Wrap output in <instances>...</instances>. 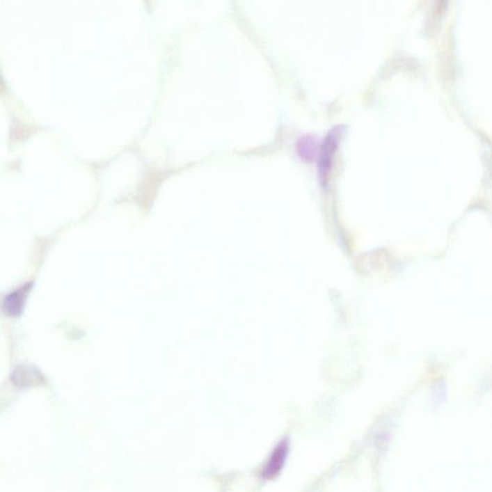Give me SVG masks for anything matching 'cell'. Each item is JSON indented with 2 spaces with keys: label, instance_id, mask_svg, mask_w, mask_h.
Listing matches in <instances>:
<instances>
[{
  "label": "cell",
  "instance_id": "obj_1",
  "mask_svg": "<svg viewBox=\"0 0 492 492\" xmlns=\"http://www.w3.org/2000/svg\"><path fill=\"white\" fill-rule=\"evenodd\" d=\"M340 126L333 128L324 141L322 143V152H320L319 158V173L322 181L328 176V171L331 168L333 156H334L335 150H337L338 143L340 141Z\"/></svg>",
  "mask_w": 492,
  "mask_h": 492
},
{
  "label": "cell",
  "instance_id": "obj_2",
  "mask_svg": "<svg viewBox=\"0 0 492 492\" xmlns=\"http://www.w3.org/2000/svg\"><path fill=\"white\" fill-rule=\"evenodd\" d=\"M287 453H289V443L287 440L280 441L278 445L272 451L266 466L262 468V478L272 479L278 475L286 463Z\"/></svg>",
  "mask_w": 492,
  "mask_h": 492
},
{
  "label": "cell",
  "instance_id": "obj_3",
  "mask_svg": "<svg viewBox=\"0 0 492 492\" xmlns=\"http://www.w3.org/2000/svg\"><path fill=\"white\" fill-rule=\"evenodd\" d=\"M30 287L29 285L19 289V291L12 292L11 294L7 295L3 302V311L5 314L9 317H16L22 312L24 309L25 299H26L27 294Z\"/></svg>",
  "mask_w": 492,
  "mask_h": 492
}]
</instances>
